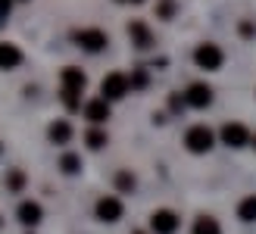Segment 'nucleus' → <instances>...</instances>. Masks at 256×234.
<instances>
[{
	"mask_svg": "<svg viewBox=\"0 0 256 234\" xmlns=\"http://www.w3.org/2000/svg\"><path fill=\"white\" fill-rule=\"evenodd\" d=\"M190 231H194V234H222V225L216 222L212 216H197Z\"/></svg>",
	"mask_w": 256,
	"mask_h": 234,
	"instance_id": "16",
	"label": "nucleus"
},
{
	"mask_svg": "<svg viewBox=\"0 0 256 234\" xmlns=\"http://www.w3.org/2000/svg\"><path fill=\"white\" fill-rule=\"evenodd\" d=\"M62 106H66L69 112H75V110H82V94L78 90H69V88H62Z\"/></svg>",
	"mask_w": 256,
	"mask_h": 234,
	"instance_id": "20",
	"label": "nucleus"
},
{
	"mask_svg": "<svg viewBox=\"0 0 256 234\" xmlns=\"http://www.w3.org/2000/svg\"><path fill=\"white\" fill-rule=\"evenodd\" d=\"M6 188H10V190H16V194L25 188V175L19 172V168H12V172L6 175Z\"/></svg>",
	"mask_w": 256,
	"mask_h": 234,
	"instance_id": "21",
	"label": "nucleus"
},
{
	"mask_svg": "<svg viewBox=\"0 0 256 234\" xmlns=\"http://www.w3.org/2000/svg\"><path fill=\"white\" fill-rule=\"evenodd\" d=\"M169 110H172V112H182V110H184V97H182V94H172V97H169Z\"/></svg>",
	"mask_w": 256,
	"mask_h": 234,
	"instance_id": "23",
	"label": "nucleus"
},
{
	"mask_svg": "<svg viewBox=\"0 0 256 234\" xmlns=\"http://www.w3.org/2000/svg\"><path fill=\"white\" fill-rule=\"evenodd\" d=\"M60 172L62 175H78L82 172V156L78 153H62L60 156Z\"/></svg>",
	"mask_w": 256,
	"mask_h": 234,
	"instance_id": "17",
	"label": "nucleus"
},
{
	"mask_svg": "<svg viewBox=\"0 0 256 234\" xmlns=\"http://www.w3.org/2000/svg\"><path fill=\"white\" fill-rule=\"evenodd\" d=\"M47 138H50V144H69L72 140V125L66 122V119H56V122H50V128H47Z\"/></svg>",
	"mask_w": 256,
	"mask_h": 234,
	"instance_id": "12",
	"label": "nucleus"
},
{
	"mask_svg": "<svg viewBox=\"0 0 256 234\" xmlns=\"http://www.w3.org/2000/svg\"><path fill=\"white\" fill-rule=\"evenodd\" d=\"M60 82H62V88H69V90H84V84H88V75L82 72V69H75V66H66L60 72Z\"/></svg>",
	"mask_w": 256,
	"mask_h": 234,
	"instance_id": "11",
	"label": "nucleus"
},
{
	"mask_svg": "<svg viewBox=\"0 0 256 234\" xmlns=\"http://www.w3.org/2000/svg\"><path fill=\"white\" fill-rule=\"evenodd\" d=\"M84 119L91 122V125H104L110 119V103L104 97H97V100H88L84 103Z\"/></svg>",
	"mask_w": 256,
	"mask_h": 234,
	"instance_id": "10",
	"label": "nucleus"
},
{
	"mask_svg": "<svg viewBox=\"0 0 256 234\" xmlns=\"http://www.w3.org/2000/svg\"><path fill=\"white\" fill-rule=\"evenodd\" d=\"M194 62H197V69L216 72V69H222L225 54H222V47H219V44H200V47L194 50Z\"/></svg>",
	"mask_w": 256,
	"mask_h": 234,
	"instance_id": "2",
	"label": "nucleus"
},
{
	"mask_svg": "<svg viewBox=\"0 0 256 234\" xmlns=\"http://www.w3.org/2000/svg\"><path fill=\"white\" fill-rule=\"evenodd\" d=\"M72 41L78 44L82 50H88V54H100L110 41H106V34L100 32V28H82V32H75L72 34Z\"/></svg>",
	"mask_w": 256,
	"mask_h": 234,
	"instance_id": "4",
	"label": "nucleus"
},
{
	"mask_svg": "<svg viewBox=\"0 0 256 234\" xmlns=\"http://www.w3.org/2000/svg\"><path fill=\"white\" fill-rule=\"evenodd\" d=\"M156 12H160L162 19H169L172 12H175V4H172V0H162V4H160V10H156Z\"/></svg>",
	"mask_w": 256,
	"mask_h": 234,
	"instance_id": "24",
	"label": "nucleus"
},
{
	"mask_svg": "<svg viewBox=\"0 0 256 234\" xmlns=\"http://www.w3.org/2000/svg\"><path fill=\"white\" fill-rule=\"evenodd\" d=\"M0 150H4V147H0Z\"/></svg>",
	"mask_w": 256,
	"mask_h": 234,
	"instance_id": "30",
	"label": "nucleus"
},
{
	"mask_svg": "<svg viewBox=\"0 0 256 234\" xmlns=\"http://www.w3.org/2000/svg\"><path fill=\"white\" fill-rule=\"evenodd\" d=\"M22 62V50L16 44H0V69H16Z\"/></svg>",
	"mask_w": 256,
	"mask_h": 234,
	"instance_id": "14",
	"label": "nucleus"
},
{
	"mask_svg": "<svg viewBox=\"0 0 256 234\" xmlns=\"http://www.w3.org/2000/svg\"><path fill=\"white\" fill-rule=\"evenodd\" d=\"M147 82H150V78H147V72H134L132 78H128V88H147Z\"/></svg>",
	"mask_w": 256,
	"mask_h": 234,
	"instance_id": "22",
	"label": "nucleus"
},
{
	"mask_svg": "<svg viewBox=\"0 0 256 234\" xmlns=\"http://www.w3.org/2000/svg\"><path fill=\"white\" fill-rule=\"evenodd\" d=\"M10 10H12V0H0V25L6 22V16H10Z\"/></svg>",
	"mask_w": 256,
	"mask_h": 234,
	"instance_id": "25",
	"label": "nucleus"
},
{
	"mask_svg": "<svg viewBox=\"0 0 256 234\" xmlns=\"http://www.w3.org/2000/svg\"><path fill=\"white\" fill-rule=\"evenodd\" d=\"M119 4H144V0H119Z\"/></svg>",
	"mask_w": 256,
	"mask_h": 234,
	"instance_id": "27",
	"label": "nucleus"
},
{
	"mask_svg": "<svg viewBox=\"0 0 256 234\" xmlns=\"http://www.w3.org/2000/svg\"><path fill=\"white\" fill-rule=\"evenodd\" d=\"M125 94H128V75H122V72H110L104 82H100V97H104L106 103L122 100Z\"/></svg>",
	"mask_w": 256,
	"mask_h": 234,
	"instance_id": "3",
	"label": "nucleus"
},
{
	"mask_svg": "<svg viewBox=\"0 0 256 234\" xmlns=\"http://www.w3.org/2000/svg\"><path fill=\"white\" fill-rule=\"evenodd\" d=\"M184 147L190 153H210L216 147V134L210 132L206 125H190L184 132Z\"/></svg>",
	"mask_w": 256,
	"mask_h": 234,
	"instance_id": "1",
	"label": "nucleus"
},
{
	"mask_svg": "<svg viewBox=\"0 0 256 234\" xmlns=\"http://www.w3.org/2000/svg\"><path fill=\"white\" fill-rule=\"evenodd\" d=\"M128 34H132V44H134L138 50L153 47V34H150V28H147L144 22H132V25H128Z\"/></svg>",
	"mask_w": 256,
	"mask_h": 234,
	"instance_id": "13",
	"label": "nucleus"
},
{
	"mask_svg": "<svg viewBox=\"0 0 256 234\" xmlns=\"http://www.w3.org/2000/svg\"><path fill=\"white\" fill-rule=\"evenodd\" d=\"M112 184H116L119 194H134L138 188V178L132 175V168H122V172H116V178H112Z\"/></svg>",
	"mask_w": 256,
	"mask_h": 234,
	"instance_id": "15",
	"label": "nucleus"
},
{
	"mask_svg": "<svg viewBox=\"0 0 256 234\" xmlns=\"http://www.w3.org/2000/svg\"><path fill=\"white\" fill-rule=\"evenodd\" d=\"M238 218L240 222H256V194H250V197L238 203Z\"/></svg>",
	"mask_w": 256,
	"mask_h": 234,
	"instance_id": "18",
	"label": "nucleus"
},
{
	"mask_svg": "<svg viewBox=\"0 0 256 234\" xmlns=\"http://www.w3.org/2000/svg\"><path fill=\"white\" fill-rule=\"evenodd\" d=\"M132 234H144V231H132Z\"/></svg>",
	"mask_w": 256,
	"mask_h": 234,
	"instance_id": "29",
	"label": "nucleus"
},
{
	"mask_svg": "<svg viewBox=\"0 0 256 234\" xmlns=\"http://www.w3.org/2000/svg\"><path fill=\"white\" fill-rule=\"evenodd\" d=\"M240 34H244V38H253V34H256V28H253L250 22H244V25H240Z\"/></svg>",
	"mask_w": 256,
	"mask_h": 234,
	"instance_id": "26",
	"label": "nucleus"
},
{
	"mask_svg": "<svg viewBox=\"0 0 256 234\" xmlns=\"http://www.w3.org/2000/svg\"><path fill=\"white\" fill-rule=\"evenodd\" d=\"M250 147H253V150H256V138H253V134H250Z\"/></svg>",
	"mask_w": 256,
	"mask_h": 234,
	"instance_id": "28",
	"label": "nucleus"
},
{
	"mask_svg": "<svg viewBox=\"0 0 256 234\" xmlns=\"http://www.w3.org/2000/svg\"><path fill=\"white\" fill-rule=\"evenodd\" d=\"M212 103V88L203 84V82H194L188 90H184V106H194V110H206Z\"/></svg>",
	"mask_w": 256,
	"mask_h": 234,
	"instance_id": "8",
	"label": "nucleus"
},
{
	"mask_svg": "<svg viewBox=\"0 0 256 234\" xmlns=\"http://www.w3.org/2000/svg\"><path fill=\"white\" fill-rule=\"evenodd\" d=\"M16 216H19V222H22V225L34 228V225H41L44 210H41V203H38V200H22V203H19V210H16Z\"/></svg>",
	"mask_w": 256,
	"mask_h": 234,
	"instance_id": "9",
	"label": "nucleus"
},
{
	"mask_svg": "<svg viewBox=\"0 0 256 234\" xmlns=\"http://www.w3.org/2000/svg\"><path fill=\"white\" fill-rule=\"evenodd\" d=\"M178 225H182V218H178L172 210H156L150 216V231L153 234H175Z\"/></svg>",
	"mask_w": 256,
	"mask_h": 234,
	"instance_id": "7",
	"label": "nucleus"
},
{
	"mask_svg": "<svg viewBox=\"0 0 256 234\" xmlns=\"http://www.w3.org/2000/svg\"><path fill=\"white\" fill-rule=\"evenodd\" d=\"M84 144L91 147V150H104L110 140H106V132H100V128H91V132L84 134Z\"/></svg>",
	"mask_w": 256,
	"mask_h": 234,
	"instance_id": "19",
	"label": "nucleus"
},
{
	"mask_svg": "<svg viewBox=\"0 0 256 234\" xmlns=\"http://www.w3.org/2000/svg\"><path fill=\"white\" fill-rule=\"evenodd\" d=\"M122 212H125V206H122V200H119V197H100V200H97V206H94V216L100 218V222H106V225L119 222Z\"/></svg>",
	"mask_w": 256,
	"mask_h": 234,
	"instance_id": "6",
	"label": "nucleus"
},
{
	"mask_svg": "<svg viewBox=\"0 0 256 234\" xmlns=\"http://www.w3.org/2000/svg\"><path fill=\"white\" fill-rule=\"evenodd\" d=\"M219 138H222V144L232 147V150L250 144V132H247V125H240V122H228V125H222Z\"/></svg>",
	"mask_w": 256,
	"mask_h": 234,
	"instance_id": "5",
	"label": "nucleus"
}]
</instances>
